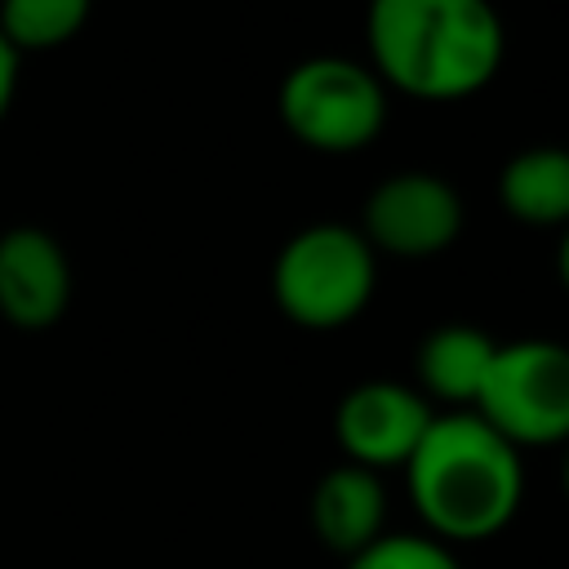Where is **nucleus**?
<instances>
[{
  "label": "nucleus",
  "mask_w": 569,
  "mask_h": 569,
  "mask_svg": "<svg viewBox=\"0 0 569 569\" xmlns=\"http://www.w3.org/2000/svg\"><path fill=\"white\" fill-rule=\"evenodd\" d=\"M462 222L467 209L449 178L431 169H400L369 191L360 236L369 240L373 253L422 262L445 253L462 236Z\"/></svg>",
  "instance_id": "423d86ee"
},
{
  "label": "nucleus",
  "mask_w": 569,
  "mask_h": 569,
  "mask_svg": "<svg viewBox=\"0 0 569 569\" xmlns=\"http://www.w3.org/2000/svg\"><path fill=\"white\" fill-rule=\"evenodd\" d=\"M93 0H0V36L18 53H44L80 36Z\"/></svg>",
  "instance_id": "f8f14e48"
},
{
  "label": "nucleus",
  "mask_w": 569,
  "mask_h": 569,
  "mask_svg": "<svg viewBox=\"0 0 569 569\" xmlns=\"http://www.w3.org/2000/svg\"><path fill=\"white\" fill-rule=\"evenodd\" d=\"M431 418H436V409L418 387L391 382V378H369L338 400L333 436H338V449L347 462H356L365 471H382V467H405L413 458Z\"/></svg>",
  "instance_id": "0eeeda50"
},
{
  "label": "nucleus",
  "mask_w": 569,
  "mask_h": 569,
  "mask_svg": "<svg viewBox=\"0 0 569 569\" xmlns=\"http://www.w3.org/2000/svg\"><path fill=\"white\" fill-rule=\"evenodd\" d=\"M280 124L320 156H351L378 142L387 124V84L373 76L369 62L320 53L280 80L276 93Z\"/></svg>",
  "instance_id": "20e7f679"
},
{
  "label": "nucleus",
  "mask_w": 569,
  "mask_h": 569,
  "mask_svg": "<svg viewBox=\"0 0 569 569\" xmlns=\"http://www.w3.org/2000/svg\"><path fill=\"white\" fill-rule=\"evenodd\" d=\"M498 200L520 227H569V151L525 147L498 173Z\"/></svg>",
  "instance_id": "9b49d317"
},
{
  "label": "nucleus",
  "mask_w": 569,
  "mask_h": 569,
  "mask_svg": "<svg viewBox=\"0 0 569 569\" xmlns=\"http://www.w3.org/2000/svg\"><path fill=\"white\" fill-rule=\"evenodd\" d=\"M71 302V267L62 244L40 227L0 236V316L13 329H49Z\"/></svg>",
  "instance_id": "6e6552de"
},
{
  "label": "nucleus",
  "mask_w": 569,
  "mask_h": 569,
  "mask_svg": "<svg viewBox=\"0 0 569 569\" xmlns=\"http://www.w3.org/2000/svg\"><path fill=\"white\" fill-rule=\"evenodd\" d=\"M405 485L431 538L480 542L507 529L520 511L525 467L520 449L507 445L476 409H449L431 418L405 462Z\"/></svg>",
  "instance_id": "f03ea898"
},
{
  "label": "nucleus",
  "mask_w": 569,
  "mask_h": 569,
  "mask_svg": "<svg viewBox=\"0 0 569 569\" xmlns=\"http://www.w3.org/2000/svg\"><path fill=\"white\" fill-rule=\"evenodd\" d=\"M507 445H569V347L551 338L498 342L471 405Z\"/></svg>",
  "instance_id": "39448f33"
},
{
  "label": "nucleus",
  "mask_w": 569,
  "mask_h": 569,
  "mask_svg": "<svg viewBox=\"0 0 569 569\" xmlns=\"http://www.w3.org/2000/svg\"><path fill=\"white\" fill-rule=\"evenodd\" d=\"M18 49L0 36V120H4V111L13 107V93H18Z\"/></svg>",
  "instance_id": "4468645a"
},
{
  "label": "nucleus",
  "mask_w": 569,
  "mask_h": 569,
  "mask_svg": "<svg viewBox=\"0 0 569 569\" xmlns=\"http://www.w3.org/2000/svg\"><path fill=\"white\" fill-rule=\"evenodd\" d=\"M347 569H462L458 556L431 533H382L347 556Z\"/></svg>",
  "instance_id": "ddd939ff"
},
{
  "label": "nucleus",
  "mask_w": 569,
  "mask_h": 569,
  "mask_svg": "<svg viewBox=\"0 0 569 569\" xmlns=\"http://www.w3.org/2000/svg\"><path fill=\"white\" fill-rule=\"evenodd\" d=\"M493 351H498V342L476 325H440V329H431L418 342V356H413L418 391L427 400H440V405H453V409H471L480 387H485Z\"/></svg>",
  "instance_id": "9d476101"
},
{
  "label": "nucleus",
  "mask_w": 569,
  "mask_h": 569,
  "mask_svg": "<svg viewBox=\"0 0 569 569\" xmlns=\"http://www.w3.org/2000/svg\"><path fill=\"white\" fill-rule=\"evenodd\" d=\"M378 284V253L347 222H311L289 236L271 262V298L298 329L351 325Z\"/></svg>",
  "instance_id": "7ed1b4c3"
},
{
  "label": "nucleus",
  "mask_w": 569,
  "mask_h": 569,
  "mask_svg": "<svg viewBox=\"0 0 569 569\" xmlns=\"http://www.w3.org/2000/svg\"><path fill=\"white\" fill-rule=\"evenodd\" d=\"M382 520H387V489L378 471L342 462L320 476L311 493V529L329 551L338 556L365 551L373 538H382Z\"/></svg>",
  "instance_id": "1a4fd4ad"
},
{
  "label": "nucleus",
  "mask_w": 569,
  "mask_h": 569,
  "mask_svg": "<svg viewBox=\"0 0 569 569\" xmlns=\"http://www.w3.org/2000/svg\"><path fill=\"white\" fill-rule=\"evenodd\" d=\"M560 480H565V498H569V445H565V467H560Z\"/></svg>",
  "instance_id": "dca6fc26"
},
{
  "label": "nucleus",
  "mask_w": 569,
  "mask_h": 569,
  "mask_svg": "<svg viewBox=\"0 0 569 569\" xmlns=\"http://www.w3.org/2000/svg\"><path fill=\"white\" fill-rule=\"evenodd\" d=\"M373 76L422 102L480 93L507 58V27L489 0H369Z\"/></svg>",
  "instance_id": "f257e3e1"
},
{
  "label": "nucleus",
  "mask_w": 569,
  "mask_h": 569,
  "mask_svg": "<svg viewBox=\"0 0 569 569\" xmlns=\"http://www.w3.org/2000/svg\"><path fill=\"white\" fill-rule=\"evenodd\" d=\"M556 276H560V284H565V293H569V227H565V236H560V244H556Z\"/></svg>",
  "instance_id": "2eb2a0df"
}]
</instances>
